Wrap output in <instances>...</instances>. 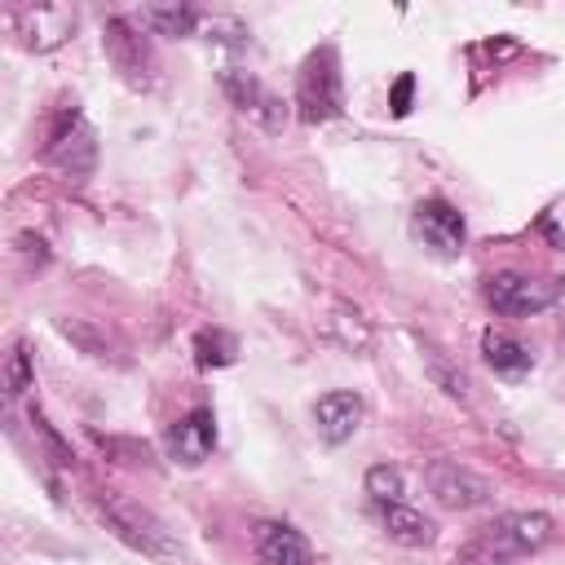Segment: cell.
Here are the masks:
<instances>
[{
    "label": "cell",
    "instance_id": "1",
    "mask_svg": "<svg viewBox=\"0 0 565 565\" xmlns=\"http://www.w3.org/2000/svg\"><path fill=\"white\" fill-rule=\"evenodd\" d=\"M97 512H102L106 530L119 543H128L132 552H141V556H150L159 565H194V556L177 539V530L159 512H150L146 503H137V499H128L119 490H97Z\"/></svg>",
    "mask_w": 565,
    "mask_h": 565
},
{
    "label": "cell",
    "instance_id": "2",
    "mask_svg": "<svg viewBox=\"0 0 565 565\" xmlns=\"http://www.w3.org/2000/svg\"><path fill=\"white\" fill-rule=\"evenodd\" d=\"M552 539V516L547 512H503L486 521L459 552L455 565H512L534 556Z\"/></svg>",
    "mask_w": 565,
    "mask_h": 565
},
{
    "label": "cell",
    "instance_id": "3",
    "mask_svg": "<svg viewBox=\"0 0 565 565\" xmlns=\"http://www.w3.org/2000/svg\"><path fill=\"white\" fill-rule=\"evenodd\" d=\"M344 110V79H340V53L335 44H318L296 75V115L305 124H327Z\"/></svg>",
    "mask_w": 565,
    "mask_h": 565
},
{
    "label": "cell",
    "instance_id": "4",
    "mask_svg": "<svg viewBox=\"0 0 565 565\" xmlns=\"http://www.w3.org/2000/svg\"><path fill=\"white\" fill-rule=\"evenodd\" d=\"M44 159L57 172H66L71 181H84L93 172V163H97V137H93L88 119L75 106L57 110V119L49 128V141H44Z\"/></svg>",
    "mask_w": 565,
    "mask_h": 565
},
{
    "label": "cell",
    "instance_id": "5",
    "mask_svg": "<svg viewBox=\"0 0 565 565\" xmlns=\"http://www.w3.org/2000/svg\"><path fill=\"white\" fill-rule=\"evenodd\" d=\"M424 481H428V494H433L441 508H450V512L481 508V503H490V494H494V486H490L481 472H472V468H463V463H455V459H433L428 472H424Z\"/></svg>",
    "mask_w": 565,
    "mask_h": 565
},
{
    "label": "cell",
    "instance_id": "6",
    "mask_svg": "<svg viewBox=\"0 0 565 565\" xmlns=\"http://www.w3.org/2000/svg\"><path fill=\"white\" fill-rule=\"evenodd\" d=\"M486 300L494 313L503 318H530V313H543L552 300H556V282L547 278H530V274H494L486 282Z\"/></svg>",
    "mask_w": 565,
    "mask_h": 565
},
{
    "label": "cell",
    "instance_id": "7",
    "mask_svg": "<svg viewBox=\"0 0 565 565\" xmlns=\"http://www.w3.org/2000/svg\"><path fill=\"white\" fill-rule=\"evenodd\" d=\"M102 44H106V57H110V66L119 71V79L128 88H150L154 84V53H150L146 35H137L124 18H110L106 22Z\"/></svg>",
    "mask_w": 565,
    "mask_h": 565
},
{
    "label": "cell",
    "instance_id": "8",
    "mask_svg": "<svg viewBox=\"0 0 565 565\" xmlns=\"http://www.w3.org/2000/svg\"><path fill=\"white\" fill-rule=\"evenodd\" d=\"M411 234L428 252H437V256H459L463 252V238H468L459 207L446 203V199H419V207L411 216Z\"/></svg>",
    "mask_w": 565,
    "mask_h": 565
},
{
    "label": "cell",
    "instance_id": "9",
    "mask_svg": "<svg viewBox=\"0 0 565 565\" xmlns=\"http://www.w3.org/2000/svg\"><path fill=\"white\" fill-rule=\"evenodd\" d=\"M221 88H225V97H230L252 124H260L265 132H278V128L287 124L282 97H278L274 88H265L252 71H225V75H221Z\"/></svg>",
    "mask_w": 565,
    "mask_h": 565
},
{
    "label": "cell",
    "instance_id": "10",
    "mask_svg": "<svg viewBox=\"0 0 565 565\" xmlns=\"http://www.w3.org/2000/svg\"><path fill=\"white\" fill-rule=\"evenodd\" d=\"M318 331L331 340V344H340L344 353H366L371 349V322L362 318V309L358 305H349V300H340V296H322L318 300Z\"/></svg>",
    "mask_w": 565,
    "mask_h": 565
},
{
    "label": "cell",
    "instance_id": "11",
    "mask_svg": "<svg viewBox=\"0 0 565 565\" xmlns=\"http://www.w3.org/2000/svg\"><path fill=\"white\" fill-rule=\"evenodd\" d=\"M212 450H216V415H212L207 406L181 415V419L168 428V455H172L177 463L194 468V463H203Z\"/></svg>",
    "mask_w": 565,
    "mask_h": 565
},
{
    "label": "cell",
    "instance_id": "12",
    "mask_svg": "<svg viewBox=\"0 0 565 565\" xmlns=\"http://www.w3.org/2000/svg\"><path fill=\"white\" fill-rule=\"evenodd\" d=\"M252 552L256 565H313V547L305 543V534L282 521H260L252 530Z\"/></svg>",
    "mask_w": 565,
    "mask_h": 565
},
{
    "label": "cell",
    "instance_id": "13",
    "mask_svg": "<svg viewBox=\"0 0 565 565\" xmlns=\"http://www.w3.org/2000/svg\"><path fill=\"white\" fill-rule=\"evenodd\" d=\"M358 424H362V397L358 393L331 388V393H322L313 402V428H318L322 441L340 446V441H349L358 433Z\"/></svg>",
    "mask_w": 565,
    "mask_h": 565
},
{
    "label": "cell",
    "instance_id": "14",
    "mask_svg": "<svg viewBox=\"0 0 565 565\" xmlns=\"http://www.w3.org/2000/svg\"><path fill=\"white\" fill-rule=\"evenodd\" d=\"M13 26L22 31V44L26 49H57L66 35H71V26H75V18L66 13V9H57V4H40V9H18L13 13Z\"/></svg>",
    "mask_w": 565,
    "mask_h": 565
},
{
    "label": "cell",
    "instance_id": "15",
    "mask_svg": "<svg viewBox=\"0 0 565 565\" xmlns=\"http://www.w3.org/2000/svg\"><path fill=\"white\" fill-rule=\"evenodd\" d=\"M380 525L402 547H428L437 539V525L419 508H411V503H380Z\"/></svg>",
    "mask_w": 565,
    "mask_h": 565
},
{
    "label": "cell",
    "instance_id": "16",
    "mask_svg": "<svg viewBox=\"0 0 565 565\" xmlns=\"http://www.w3.org/2000/svg\"><path fill=\"white\" fill-rule=\"evenodd\" d=\"M481 358L490 362V371H499L508 380H521L530 371V349L521 340L503 335V331H486L481 335Z\"/></svg>",
    "mask_w": 565,
    "mask_h": 565
},
{
    "label": "cell",
    "instance_id": "17",
    "mask_svg": "<svg viewBox=\"0 0 565 565\" xmlns=\"http://www.w3.org/2000/svg\"><path fill=\"white\" fill-rule=\"evenodd\" d=\"M419 358H424V371H428V380L446 393V397H455V402H468V375H463V366L446 353V349H437V344H428L424 340V349H419Z\"/></svg>",
    "mask_w": 565,
    "mask_h": 565
},
{
    "label": "cell",
    "instance_id": "18",
    "mask_svg": "<svg viewBox=\"0 0 565 565\" xmlns=\"http://www.w3.org/2000/svg\"><path fill=\"white\" fill-rule=\"evenodd\" d=\"M194 358H199V366H230L238 358V340L221 327H203L194 335Z\"/></svg>",
    "mask_w": 565,
    "mask_h": 565
},
{
    "label": "cell",
    "instance_id": "19",
    "mask_svg": "<svg viewBox=\"0 0 565 565\" xmlns=\"http://www.w3.org/2000/svg\"><path fill=\"white\" fill-rule=\"evenodd\" d=\"M57 331H62L71 344H79L88 358H110V353H115L110 335H106L102 327H93L88 318H57Z\"/></svg>",
    "mask_w": 565,
    "mask_h": 565
},
{
    "label": "cell",
    "instance_id": "20",
    "mask_svg": "<svg viewBox=\"0 0 565 565\" xmlns=\"http://www.w3.org/2000/svg\"><path fill=\"white\" fill-rule=\"evenodd\" d=\"M366 494L375 499V503H406L402 494H406V481H402V472L393 468V463H371L366 468Z\"/></svg>",
    "mask_w": 565,
    "mask_h": 565
},
{
    "label": "cell",
    "instance_id": "21",
    "mask_svg": "<svg viewBox=\"0 0 565 565\" xmlns=\"http://www.w3.org/2000/svg\"><path fill=\"white\" fill-rule=\"evenodd\" d=\"M31 380H35V371H31V353H26L22 340H13L9 353H4V393H9V397H22V393L31 388Z\"/></svg>",
    "mask_w": 565,
    "mask_h": 565
},
{
    "label": "cell",
    "instance_id": "22",
    "mask_svg": "<svg viewBox=\"0 0 565 565\" xmlns=\"http://www.w3.org/2000/svg\"><path fill=\"white\" fill-rule=\"evenodd\" d=\"M146 22L159 31V35H190L199 26V13L194 9H146Z\"/></svg>",
    "mask_w": 565,
    "mask_h": 565
},
{
    "label": "cell",
    "instance_id": "23",
    "mask_svg": "<svg viewBox=\"0 0 565 565\" xmlns=\"http://www.w3.org/2000/svg\"><path fill=\"white\" fill-rule=\"evenodd\" d=\"M539 234H547L556 247H565V194L552 199V203L539 212Z\"/></svg>",
    "mask_w": 565,
    "mask_h": 565
},
{
    "label": "cell",
    "instance_id": "24",
    "mask_svg": "<svg viewBox=\"0 0 565 565\" xmlns=\"http://www.w3.org/2000/svg\"><path fill=\"white\" fill-rule=\"evenodd\" d=\"M411 93H415V75H397V84H393V93H388L393 115H406V110H411Z\"/></svg>",
    "mask_w": 565,
    "mask_h": 565
}]
</instances>
